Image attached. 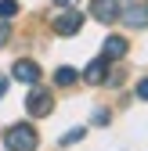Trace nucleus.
<instances>
[{
    "instance_id": "9",
    "label": "nucleus",
    "mask_w": 148,
    "mask_h": 151,
    "mask_svg": "<svg viewBox=\"0 0 148 151\" xmlns=\"http://www.w3.org/2000/svg\"><path fill=\"white\" fill-rule=\"evenodd\" d=\"M76 79H80V72H76V68H69V65L54 72V83H58V86H72Z\"/></svg>"
},
{
    "instance_id": "10",
    "label": "nucleus",
    "mask_w": 148,
    "mask_h": 151,
    "mask_svg": "<svg viewBox=\"0 0 148 151\" xmlns=\"http://www.w3.org/2000/svg\"><path fill=\"white\" fill-rule=\"evenodd\" d=\"M15 14H18V0H0V22H7Z\"/></svg>"
},
{
    "instance_id": "15",
    "label": "nucleus",
    "mask_w": 148,
    "mask_h": 151,
    "mask_svg": "<svg viewBox=\"0 0 148 151\" xmlns=\"http://www.w3.org/2000/svg\"><path fill=\"white\" fill-rule=\"evenodd\" d=\"M4 86H7V79H4V76H0V97H4Z\"/></svg>"
},
{
    "instance_id": "16",
    "label": "nucleus",
    "mask_w": 148,
    "mask_h": 151,
    "mask_svg": "<svg viewBox=\"0 0 148 151\" xmlns=\"http://www.w3.org/2000/svg\"><path fill=\"white\" fill-rule=\"evenodd\" d=\"M126 4H130V0H126Z\"/></svg>"
},
{
    "instance_id": "11",
    "label": "nucleus",
    "mask_w": 148,
    "mask_h": 151,
    "mask_svg": "<svg viewBox=\"0 0 148 151\" xmlns=\"http://www.w3.org/2000/svg\"><path fill=\"white\" fill-rule=\"evenodd\" d=\"M83 133H87L83 126H80V129H69V133L62 137V147H69V144H76V140H83Z\"/></svg>"
},
{
    "instance_id": "5",
    "label": "nucleus",
    "mask_w": 148,
    "mask_h": 151,
    "mask_svg": "<svg viewBox=\"0 0 148 151\" xmlns=\"http://www.w3.org/2000/svg\"><path fill=\"white\" fill-rule=\"evenodd\" d=\"M11 76H15L18 83H40V65H36V61H29V58H22V61H15Z\"/></svg>"
},
{
    "instance_id": "4",
    "label": "nucleus",
    "mask_w": 148,
    "mask_h": 151,
    "mask_svg": "<svg viewBox=\"0 0 148 151\" xmlns=\"http://www.w3.org/2000/svg\"><path fill=\"white\" fill-rule=\"evenodd\" d=\"M90 14L98 18V22H116L119 18V0H90Z\"/></svg>"
},
{
    "instance_id": "8",
    "label": "nucleus",
    "mask_w": 148,
    "mask_h": 151,
    "mask_svg": "<svg viewBox=\"0 0 148 151\" xmlns=\"http://www.w3.org/2000/svg\"><path fill=\"white\" fill-rule=\"evenodd\" d=\"M101 58H108V61L126 58V40H123V36H108V40H105V50H101Z\"/></svg>"
},
{
    "instance_id": "7",
    "label": "nucleus",
    "mask_w": 148,
    "mask_h": 151,
    "mask_svg": "<svg viewBox=\"0 0 148 151\" xmlns=\"http://www.w3.org/2000/svg\"><path fill=\"white\" fill-rule=\"evenodd\" d=\"M83 79H87V83H94V86L105 83V79H108V58H94V61L83 68Z\"/></svg>"
},
{
    "instance_id": "2",
    "label": "nucleus",
    "mask_w": 148,
    "mask_h": 151,
    "mask_svg": "<svg viewBox=\"0 0 148 151\" xmlns=\"http://www.w3.org/2000/svg\"><path fill=\"white\" fill-rule=\"evenodd\" d=\"M25 108H29V115H51V108H54V97L47 90H29V97H25Z\"/></svg>"
},
{
    "instance_id": "12",
    "label": "nucleus",
    "mask_w": 148,
    "mask_h": 151,
    "mask_svg": "<svg viewBox=\"0 0 148 151\" xmlns=\"http://www.w3.org/2000/svg\"><path fill=\"white\" fill-rule=\"evenodd\" d=\"M7 40H11V25H7V22H0V47H4Z\"/></svg>"
},
{
    "instance_id": "1",
    "label": "nucleus",
    "mask_w": 148,
    "mask_h": 151,
    "mask_svg": "<svg viewBox=\"0 0 148 151\" xmlns=\"http://www.w3.org/2000/svg\"><path fill=\"white\" fill-rule=\"evenodd\" d=\"M36 144H40V137H36V129L29 122H15L4 133V147L7 151H36Z\"/></svg>"
},
{
    "instance_id": "6",
    "label": "nucleus",
    "mask_w": 148,
    "mask_h": 151,
    "mask_svg": "<svg viewBox=\"0 0 148 151\" xmlns=\"http://www.w3.org/2000/svg\"><path fill=\"white\" fill-rule=\"evenodd\" d=\"M119 18H123L130 29H144V25H148V7H141V4H126V7L119 11Z\"/></svg>"
},
{
    "instance_id": "3",
    "label": "nucleus",
    "mask_w": 148,
    "mask_h": 151,
    "mask_svg": "<svg viewBox=\"0 0 148 151\" xmlns=\"http://www.w3.org/2000/svg\"><path fill=\"white\" fill-rule=\"evenodd\" d=\"M80 29H83V14L72 11V7L54 18V32H58V36H72V32H80Z\"/></svg>"
},
{
    "instance_id": "14",
    "label": "nucleus",
    "mask_w": 148,
    "mask_h": 151,
    "mask_svg": "<svg viewBox=\"0 0 148 151\" xmlns=\"http://www.w3.org/2000/svg\"><path fill=\"white\" fill-rule=\"evenodd\" d=\"M54 4H58V7H72V4H76V0H54Z\"/></svg>"
},
{
    "instance_id": "13",
    "label": "nucleus",
    "mask_w": 148,
    "mask_h": 151,
    "mask_svg": "<svg viewBox=\"0 0 148 151\" xmlns=\"http://www.w3.org/2000/svg\"><path fill=\"white\" fill-rule=\"evenodd\" d=\"M137 97H141V101H148V79H141V83H137Z\"/></svg>"
}]
</instances>
